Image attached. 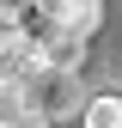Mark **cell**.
Wrapping results in <instances>:
<instances>
[{"instance_id": "obj_2", "label": "cell", "mask_w": 122, "mask_h": 128, "mask_svg": "<svg viewBox=\"0 0 122 128\" xmlns=\"http://www.w3.org/2000/svg\"><path fill=\"white\" fill-rule=\"evenodd\" d=\"M80 61H86V37H80V30L43 24V37H37V67H67V73H80Z\"/></svg>"}, {"instance_id": "obj_1", "label": "cell", "mask_w": 122, "mask_h": 128, "mask_svg": "<svg viewBox=\"0 0 122 128\" xmlns=\"http://www.w3.org/2000/svg\"><path fill=\"white\" fill-rule=\"evenodd\" d=\"M24 98L43 110L49 122H61V116H80V73H67V67H30L24 73Z\"/></svg>"}, {"instance_id": "obj_3", "label": "cell", "mask_w": 122, "mask_h": 128, "mask_svg": "<svg viewBox=\"0 0 122 128\" xmlns=\"http://www.w3.org/2000/svg\"><path fill=\"white\" fill-rule=\"evenodd\" d=\"M43 12H49V24H61V30H80L86 43L98 37V24H104V0H43Z\"/></svg>"}, {"instance_id": "obj_6", "label": "cell", "mask_w": 122, "mask_h": 128, "mask_svg": "<svg viewBox=\"0 0 122 128\" xmlns=\"http://www.w3.org/2000/svg\"><path fill=\"white\" fill-rule=\"evenodd\" d=\"M0 128H6V116H0Z\"/></svg>"}, {"instance_id": "obj_5", "label": "cell", "mask_w": 122, "mask_h": 128, "mask_svg": "<svg viewBox=\"0 0 122 128\" xmlns=\"http://www.w3.org/2000/svg\"><path fill=\"white\" fill-rule=\"evenodd\" d=\"M6 128H55V122L43 116L37 104H18V110H12V116H6Z\"/></svg>"}, {"instance_id": "obj_4", "label": "cell", "mask_w": 122, "mask_h": 128, "mask_svg": "<svg viewBox=\"0 0 122 128\" xmlns=\"http://www.w3.org/2000/svg\"><path fill=\"white\" fill-rule=\"evenodd\" d=\"M80 128H122V92H92L80 104Z\"/></svg>"}]
</instances>
